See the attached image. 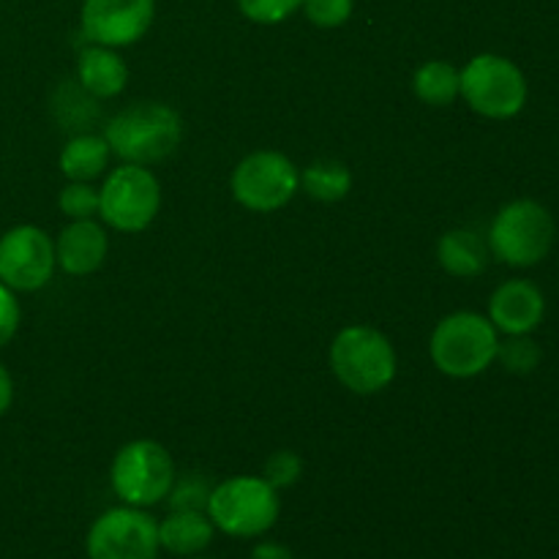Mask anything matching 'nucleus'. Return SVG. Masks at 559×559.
<instances>
[{
  "mask_svg": "<svg viewBox=\"0 0 559 559\" xmlns=\"http://www.w3.org/2000/svg\"><path fill=\"white\" fill-rule=\"evenodd\" d=\"M102 136L107 140L109 153L123 164L151 167L178 151L183 140V120L167 104L140 102L109 118Z\"/></svg>",
  "mask_w": 559,
  "mask_h": 559,
  "instance_id": "nucleus-1",
  "label": "nucleus"
},
{
  "mask_svg": "<svg viewBox=\"0 0 559 559\" xmlns=\"http://www.w3.org/2000/svg\"><path fill=\"white\" fill-rule=\"evenodd\" d=\"M500 336L489 317L475 311H453L431 331L429 355L437 371L453 380H469L497 360Z\"/></svg>",
  "mask_w": 559,
  "mask_h": 559,
  "instance_id": "nucleus-2",
  "label": "nucleus"
},
{
  "mask_svg": "<svg viewBox=\"0 0 559 559\" xmlns=\"http://www.w3.org/2000/svg\"><path fill=\"white\" fill-rule=\"evenodd\" d=\"M205 513L213 527L229 538H262L271 533L282 513L278 491L257 475H238L213 486Z\"/></svg>",
  "mask_w": 559,
  "mask_h": 559,
  "instance_id": "nucleus-3",
  "label": "nucleus"
},
{
  "mask_svg": "<svg viewBox=\"0 0 559 559\" xmlns=\"http://www.w3.org/2000/svg\"><path fill=\"white\" fill-rule=\"evenodd\" d=\"M331 369L347 391L374 396L396 380L399 358L385 333L369 325H349L333 338Z\"/></svg>",
  "mask_w": 559,
  "mask_h": 559,
  "instance_id": "nucleus-4",
  "label": "nucleus"
},
{
  "mask_svg": "<svg viewBox=\"0 0 559 559\" xmlns=\"http://www.w3.org/2000/svg\"><path fill=\"white\" fill-rule=\"evenodd\" d=\"M459 96L484 118L511 120L527 104V76L506 55L480 52L459 71Z\"/></svg>",
  "mask_w": 559,
  "mask_h": 559,
  "instance_id": "nucleus-5",
  "label": "nucleus"
},
{
  "mask_svg": "<svg viewBox=\"0 0 559 559\" xmlns=\"http://www.w3.org/2000/svg\"><path fill=\"white\" fill-rule=\"evenodd\" d=\"M557 224L549 207L535 200H513L497 211L489 227V251L511 267H533L549 257Z\"/></svg>",
  "mask_w": 559,
  "mask_h": 559,
  "instance_id": "nucleus-6",
  "label": "nucleus"
},
{
  "mask_svg": "<svg viewBox=\"0 0 559 559\" xmlns=\"http://www.w3.org/2000/svg\"><path fill=\"white\" fill-rule=\"evenodd\" d=\"M175 478L173 456L162 442L153 440L126 442L109 467L115 497L131 508H151L167 500Z\"/></svg>",
  "mask_w": 559,
  "mask_h": 559,
  "instance_id": "nucleus-7",
  "label": "nucleus"
},
{
  "mask_svg": "<svg viewBox=\"0 0 559 559\" xmlns=\"http://www.w3.org/2000/svg\"><path fill=\"white\" fill-rule=\"evenodd\" d=\"M162 207V186L156 175L140 164L112 169L98 189V216L118 233H142Z\"/></svg>",
  "mask_w": 559,
  "mask_h": 559,
  "instance_id": "nucleus-8",
  "label": "nucleus"
},
{
  "mask_svg": "<svg viewBox=\"0 0 559 559\" xmlns=\"http://www.w3.org/2000/svg\"><path fill=\"white\" fill-rule=\"evenodd\" d=\"M229 189L235 202L246 211L273 213L298 194L300 173L284 153L257 151L235 167Z\"/></svg>",
  "mask_w": 559,
  "mask_h": 559,
  "instance_id": "nucleus-9",
  "label": "nucleus"
},
{
  "mask_svg": "<svg viewBox=\"0 0 559 559\" xmlns=\"http://www.w3.org/2000/svg\"><path fill=\"white\" fill-rule=\"evenodd\" d=\"M158 522L145 508H109L91 524L87 559H158Z\"/></svg>",
  "mask_w": 559,
  "mask_h": 559,
  "instance_id": "nucleus-10",
  "label": "nucleus"
},
{
  "mask_svg": "<svg viewBox=\"0 0 559 559\" xmlns=\"http://www.w3.org/2000/svg\"><path fill=\"white\" fill-rule=\"evenodd\" d=\"M58 260L55 240L36 224H16L0 235V282L14 293L47 287Z\"/></svg>",
  "mask_w": 559,
  "mask_h": 559,
  "instance_id": "nucleus-11",
  "label": "nucleus"
},
{
  "mask_svg": "<svg viewBox=\"0 0 559 559\" xmlns=\"http://www.w3.org/2000/svg\"><path fill=\"white\" fill-rule=\"evenodd\" d=\"M156 0H85L82 3V33L98 47L120 49L140 41L153 25Z\"/></svg>",
  "mask_w": 559,
  "mask_h": 559,
  "instance_id": "nucleus-12",
  "label": "nucleus"
},
{
  "mask_svg": "<svg viewBox=\"0 0 559 559\" xmlns=\"http://www.w3.org/2000/svg\"><path fill=\"white\" fill-rule=\"evenodd\" d=\"M544 293L527 278H511L491 293L489 320L497 333L506 336H530L544 322Z\"/></svg>",
  "mask_w": 559,
  "mask_h": 559,
  "instance_id": "nucleus-13",
  "label": "nucleus"
},
{
  "mask_svg": "<svg viewBox=\"0 0 559 559\" xmlns=\"http://www.w3.org/2000/svg\"><path fill=\"white\" fill-rule=\"evenodd\" d=\"M109 251L107 233L93 218L71 222L60 229V238L55 240V260L60 271L69 276H91L104 265Z\"/></svg>",
  "mask_w": 559,
  "mask_h": 559,
  "instance_id": "nucleus-14",
  "label": "nucleus"
},
{
  "mask_svg": "<svg viewBox=\"0 0 559 559\" xmlns=\"http://www.w3.org/2000/svg\"><path fill=\"white\" fill-rule=\"evenodd\" d=\"M76 82L96 98H115L129 82V66L115 49L91 44L76 58Z\"/></svg>",
  "mask_w": 559,
  "mask_h": 559,
  "instance_id": "nucleus-15",
  "label": "nucleus"
},
{
  "mask_svg": "<svg viewBox=\"0 0 559 559\" xmlns=\"http://www.w3.org/2000/svg\"><path fill=\"white\" fill-rule=\"evenodd\" d=\"M211 516L205 511H169L167 519L158 522V544L175 557H197L213 544Z\"/></svg>",
  "mask_w": 559,
  "mask_h": 559,
  "instance_id": "nucleus-16",
  "label": "nucleus"
},
{
  "mask_svg": "<svg viewBox=\"0 0 559 559\" xmlns=\"http://www.w3.org/2000/svg\"><path fill=\"white\" fill-rule=\"evenodd\" d=\"M437 260L451 276L475 278L489 267L491 251L489 243L473 229H451L437 243Z\"/></svg>",
  "mask_w": 559,
  "mask_h": 559,
  "instance_id": "nucleus-17",
  "label": "nucleus"
},
{
  "mask_svg": "<svg viewBox=\"0 0 559 559\" xmlns=\"http://www.w3.org/2000/svg\"><path fill=\"white\" fill-rule=\"evenodd\" d=\"M109 145L104 136L98 134H80L74 136V140H69L63 145V151H60V173L66 175L69 180H85V183H91L93 178H98V175L107 169V162H109Z\"/></svg>",
  "mask_w": 559,
  "mask_h": 559,
  "instance_id": "nucleus-18",
  "label": "nucleus"
},
{
  "mask_svg": "<svg viewBox=\"0 0 559 559\" xmlns=\"http://www.w3.org/2000/svg\"><path fill=\"white\" fill-rule=\"evenodd\" d=\"M300 189L317 202H338L353 189V173L336 158H320L300 173Z\"/></svg>",
  "mask_w": 559,
  "mask_h": 559,
  "instance_id": "nucleus-19",
  "label": "nucleus"
},
{
  "mask_svg": "<svg viewBox=\"0 0 559 559\" xmlns=\"http://www.w3.org/2000/svg\"><path fill=\"white\" fill-rule=\"evenodd\" d=\"M413 91L429 107H448L459 98V69L448 60H426L415 71Z\"/></svg>",
  "mask_w": 559,
  "mask_h": 559,
  "instance_id": "nucleus-20",
  "label": "nucleus"
},
{
  "mask_svg": "<svg viewBox=\"0 0 559 559\" xmlns=\"http://www.w3.org/2000/svg\"><path fill=\"white\" fill-rule=\"evenodd\" d=\"M540 358H544V353L530 336H508L497 347V360L511 374H533L540 366Z\"/></svg>",
  "mask_w": 559,
  "mask_h": 559,
  "instance_id": "nucleus-21",
  "label": "nucleus"
},
{
  "mask_svg": "<svg viewBox=\"0 0 559 559\" xmlns=\"http://www.w3.org/2000/svg\"><path fill=\"white\" fill-rule=\"evenodd\" d=\"M58 205L60 213L69 216L71 222L98 216V189H93L85 180H71V183L63 186V191H60Z\"/></svg>",
  "mask_w": 559,
  "mask_h": 559,
  "instance_id": "nucleus-22",
  "label": "nucleus"
},
{
  "mask_svg": "<svg viewBox=\"0 0 559 559\" xmlns=\"http://www.w3.org/2000/svg\"><path fill=\"white\" fill-rule=\"evenodd\" d=\"M213 486L200 475H189V478H175L173 489H169V511H205L207 497H211Z\"/></svg>",
  "mask_w": 559,
  "mask_h": 559,
  "instance_id": "nucleus-23",
  "label": "nucleus"
},
{
  "mask_svg": "<svg viewBox=\"0 0 559 559\" xmlns=\"http://www.w3.org/2000/svg\"><path fill=\"white\" fill-rule=\"evenodd\" d=\"M240 14L257 25H278L289 20L295 11H300L304 0H235Z\"/></svg>",
  "mask_w": 559,
  "mask_h": 559,
  "instance_id": "nucleus-24",
  "label": "nucleus"
},
{
  "mask_svg": "<svg viewBox=\"0 0 559 559\" xmlns=\"http://www.w3.org/2000/svg\"><path fill=\"white\" fill-rule=\"evenodd\" d=\"M300 9L311 25L331 31V27H342L353 16L355 0H304Z\"/></svg>",
  "mask_w": 559,
  "mask_h": 559,
  "instance_id": "nucleus-25",
  "label": "nucleus"
},
{
  "mask_svg": "<svg viewBox=\"0 0 559 559\" xmlns=\"http://www.w3.org/2000/svg\"><path fill=\"white\" fill-rule=\"evenodd\" d=\"M300 475H304V462H300L298 453L276 451L265 462V475H262V478H265L273 489L282 491L298 484Z\"/></svg>",
  "mask_w": 559,
  "mask_h": 559,
  "instance_id": "nucleus-26",
  "label": "nucleus"
},
{
  "mask_svg": "<svg viewBox=\"0 0 559 559\" xmlns=\"http://www.w3.org/2000/svg\"><path fill=\"white\" fill-rule=\"evenodd\" d=\"M20 320H22V309H20V300H16V293L0 282V349L16 336V331H20Z\"/></svg>",
  "mask_w": 559,
  "mask_h": 559,
  "instance_id": "nucleus-27",
  "label": "nucleus"
},
{
  "mask_svg": "<svg viewBox=\"0 0 559 559\" xmlns=\"http://www.w3.org/2000/svg\"><path fill=\"white\" fill-rule=\"evenodd\" d=\"M249 559H295V555L289 551V546L278 544V540H262L251 549Z\"/></svg>",
  "mask_w": 559,
  "mask_h": 559,
  "instance_id": "nucleus-28",
  "label": "nucleus"
},
{
  "mask_svg": "<svg viewBox=\"0 0 559 559\" xmlns=\"http://www.w3.org/2000/svg\"><path fill=\"white\" fill-rule=\"evenodd\" d=\"M11 404H14V380H11L9 369L0 364V418L9 413Z\"/></svg>",
  "mask_w": 559,
  "mask_h": 559,
  "instance_id": "nucleus-29",
  "label": "nucleus"
},
{
  "mask_svg": "<svg viewBox=\"0 0 559 559\" xmlns=\"http://www.w3.org/2000/svg\"><path fill=\"white\" fill-rule=\"evenodd\" d=\"M186 559H207V557H200V555H197V557H186Z\"/></svg>",
  "mask_w": 559,
  "mask_h": 559,
  "instance_id": "nucleus-30",
  "label": "nucleus"
}]
</instances>
